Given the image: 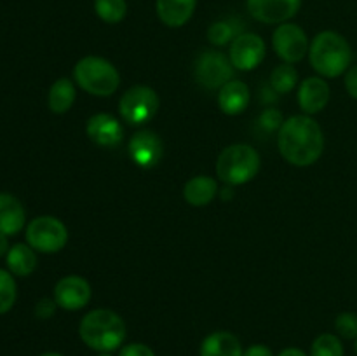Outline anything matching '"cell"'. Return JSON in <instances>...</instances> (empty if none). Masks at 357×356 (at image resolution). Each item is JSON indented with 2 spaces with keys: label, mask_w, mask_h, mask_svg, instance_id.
Masks as SVG:
<instances>
[{
  "label": "cell",
  "mask_w": 357,
  "mask_h": 356,
  "mask_svg": "<svg viewBox=\"0 0 357 356\" xmlns=\"http://www.w3.org/2000/svg\"><path fill=\"white\" fill-rule=\"evenodd\" d=\"M281 156L293 166H310L324 150V135L321 126L309 115H293L282 122L278 135Z\"/></svg>",
  "instance_id": "obj_1"
},
{
  "label": "cell",
  "mask_w": 357,
  "mask_h": 356,
  "mask_svg": "<svg viewBox=\"0 0 357 356\" xmlns=\"http://www.w3.org/2000/svg\"><path fill=\"white\" fill-rule=\"evenodd\" d=\"M312 68L326 79H335L345 73L352 61L351 44L344 35L333 30H324L314 37L309 47Z\"/></svg>",
  "instance_id": "obj_2"
},
{
  "label": "cell",
  "mask_w": 357,
  "mask_h": 356,
  "mask_svg": "<svg viewBox=\"0 0 357 356\" xmlns=\"http://www.w3.org/2000/svg\"><path fill=\"white\" fill-rule=\"evenodd\" d=\"M79 335L87 348L98 353H112L126 339V323L115 311L94 309L82 318Z\"/></svg>",
  "instance_id": "obj_3"
},
{
  "label": "cell",
  "mask_w": 357,
  "mask_h": 356,
  "mask_svg": "<svg viewBox=\"0 0 357 356\" xmlns=\"http://www.w3.org/2000/svg\"><path fill=\"white\" fill-rule=\"evenodd\" d=\"M260 171V156L244 143H236L223 150L216 161V175L227 185H244Z\"/></svg>",
  "instance_id": "obj_4"
},
{
  "label": "cell",
  "mask_w": 357,
  "mask_h": 356,
  "mask_svg": "<svg viewBox=\"0 0 357 356\" xmlns=\"http://www.w3.org/2000/svg\"><path fill=\"white\" fill-rule=\"evenodd\" d=\"M73 77L86 93L101 98L114 94L121 84L117 68L110 61L98 56H86L79 59L73 68Z\"/></svg>",
  "instance_id": "obj_5"
},
{
  "label": "cell",
  "mask_w": 357,
  "mask_h": 356,
  "mask_svg": "<svg viewBox=\"0 0 357 356\" xmlns=\"http://www.w3.org/2000/svg\"><path fill=\"white\" fill-rule=\"evenodd\" d=\"M26 241L35 251L58 253L68 241V230L56 216H37L28 223Z\"/></svg>",
  "instance_id": "obj_6"
},
{
  "label": "cell",
  "mask_w": 357,
  "mask_h": 356,
  "mask_svg": "<svg viewBox=\"0 0 357 356\" xmlns=\"http://www.w3.org/2000/svg\"><path fill=\"white\" fill-rule=\"evenodd\" d=\"M159 110V96L149 86H135L122 94L119 101L121 117L131 126H143L155 117Z\"/></svg>",
  "instance_id": "obj_7"
},
{
  "label": "cell",
  "mask_w": 357,
  "mask_h": 356,
  "mask_svg": "<svg viewBox=\"0 0 357 356\" xmlns=\"http://www.w3.org/2000/svg\"><path fill=\"white\" fill-rule=\"evenodd\" d=\"M195 79L206 89H220L232 80L234 65L229 56L220 51H204L195 59Z\"/></svg>",
  "instance_id": "obj_8"
},
{
  "label": "cell",
  "mask_w": 357,
  "mask_h": 356,
  "mask_svg": "<svg viewBox=\"0 0 357 356\" xmlns=\"http://www.w3.org/2000/svg\"><path fill=\"white\" fill-rule=\"evenodd\" d=\"M272 45H274L275 54L289 65L302 61L310 47L305 30L289 21L275 28L272 34Z\"/></svg>",
  "instance_id": "obj_9"
},
{
  "label": "cell",
  "mask_w": 357,
  "mask_h": 356,
  "mask_svg": "<svg viewBox=\"0 0 357 356\" xmlns=\"http://www.w3.org/2000/svg\"><path fill=\"white\" fill-rule=\"evenodd\" d=\"M229 58L234 68L243 70V72L255 70L265 58L264 38L253 31H243L230 42Z\"/></svg>",
  "instance_id": "obj_10"
},
{
  "label": "cell",
  "mask_w": 357,
  "mask_h": 356,
  "mask_svg": "<svg viewBox=\"0 0 357 356\" xmlns=\"http://www.w3.org/2000/svg\"><path fill=\"white\" fill-rule=\"evenodd\" d=\"M128 150L132 163L143 170L155 168L164 156L162 140L157 133L150 131V129H142V131L135 133L132 138L129 140Z\"/></svg>",
  "instance_id": "obj_11"
},
{
  "label": "cell",
  "mask_w": 357,
  "mask_h": 356,
  "mask_svg": "<svg viewBox=\"0 0 357 356\" xmlns=\"http://www.w3.org/2000/svg\"><path fill=\"white\" fill-rule=\"evenodd\" d=\"M248 13L264 24H282L296 16L302 0H246Z\"/></svg>",
  "instance_id": "obj_12"
},
{
  "label": "cell",
  "mask_w": 357,
  "mask_h": 356,
  "mask_svg": "<svg viewBox=\"0 0 357 356\" xmlns=\"http://www.w3.org/2000/svg\"><path fill=\"white\" fill-rule=\"evenodd\" d=\"M54 300L65 311L82 309L91 300V285L82 276H65L56 283Z\"/></svg>",
  "instance_id": "obj_13"
},
{
  "label": "cell",
  "mask_w": 357,
  "mask_h": 356,
  "mask_svg": "<svg viewBox=\"0 0 357 356\" xmlns=\"http://www.w3.org/2000/svg\"><path fill=\"white\" fill-rule=\"evenodd\" d=\"M87 136L100 147H117L124 138L122 124L110 114H96L87 121Z\"/></svg>",
  "instance_id": "obj_14"
},
{
  "label": "cell",
  "mask_w": 357,
  "mask_h": 356,
  "mask_svg": "<svg viewBox=\"0 0 357 356\" xmlns=\"http://www.w3.org/2000/svg\"><path fill=\"white\" fill-rule=\"evenodd\" d=\"M330 101V86L321 77H309L300 84L298 103L305 114H319Z\"/></svg>",
  "instance_id": "obj_15"
},
{
  "label": "cell",
  "mask_w": 357,
  "mask_h": 356,
  "mask_svg": "<svg viewBox=\"0 0 357 356\" xmlns=\"http://www.w3.org/2000/svg\"><path fill=\"white\" fill-rule=\"evenodd\" d=\"M197 0H155V10L162 24L180 28L194 16Z\"/></svg>",
  "instance_id": "obj_16"
},
{
  "label": "cell",
  "mask_w": 357,
  "mask_h": 356,
  "mask_svg": "<svg viewBox=\"0 0 357 356\" xmlns=\"http://www.w3.org/2000/svg\"><path fill=\"white\" fill-rule=\"evenodd\" d=\"M250 105V87L243 80H229L220 87L218 107L227 115H239Z\"/></svg>",
  "instance_id": "obj_17"
},
{
  "label": "cell",
  "mask_w": 357,
  "mask_h": 356,
  "mask_svg": "<svg viewBox=\"0 0 357 356\" xmlns=\"http://www.w3.org/2000/svg\"><path fill=\"white\" fill-rule=\"evenodd\" d=\"M24 208L20 202V199H16L10 194H0V234H6V236H14V234L20 232L24 225Z\"/></svg>",
  "instance_id": "obj_18"
},
{
  "label": "cell",
  "mask_w": 357,
  "mask_h": 356,
  "mask_svg": "<svg viewBox=\"0 0 357 356\" xmlns=\"http://www.w3.org/2000/svg\"><path fill=\"white\" fill-rule=\"evenodd\" d=\"M241 341L230 332H213L202 341L201 356H243Z\"/></svg>",
  "instance_id": "obj_19"
},
{
  "label": "cell",
  "mask_w": 357,
  "mask_h": 356,
  "mask_svg": "<svg viewBox=\"0 0 357 356\" xmlns=\"http://www.w3.org/2000/svg\"><path fill=\"white\" fill-rule=\"evenodd\" d=\"M216 194H218V181L211 177H206V175L190 178L183 188L185 201L192 206H197V208L209 205Z\"/></svg>",
  "instance_id": "obj_20"
},
{
  "label": "cell",
  "mask_w": 357,
  "mask_h": 356,
  "mask_svg": "<svg viewBox=\"0 0 357 356\" xmlns=\"http://www.w3.org/2000/svg\"><path fill=\"white\" fill-rule=\"evenodd\" d=\"M7 267L16 276H30L37 267V255L30 244L17 243L7 253Z\"/></svg>",
  "instance_id": "obj_21"
},
{
  "label": "cell",
  "mask_w": 357,
  "mask_h": 356,
  "mask_svg": "<svg viewBox=\"0 0 357 356\" xmlns=\"http://www.w3.org/2000/svg\"><path fill=\"white\" fill-rule=\"evenodd\" d=\"M73 101H75V86L70 79L56 80L49 89V108L54 114H65L72 108Z\"/></svg>",
  "instance_id": "obj_22"
},
{
  "label": "cell",
  "mask_w": 357,
  "mask_h": 356,
  "mask_svg": "<svg viewBox=\"0 0 357 356\" xmlns=\"http://www.w3.org/2000/svg\"><path fill=\"white\" fill-rule=\"evenodd\" d=\"M94 13L105 23L117 24L128 14V2L126 0H94Z\"/></svg>",
  "instance_id": "obj_23"
},
{
  "label": "cell",
  "mask_w": 357,
  "mask_h": 356,
  "mask_svg": "<svg viewBox=\"0 0 357 356\" xmlns=\"http://www.w3.org/2000/svg\"><path fill=\"white\" fill-rule=\"evenodd\" d=\"M298 82V72L289 63L275 66L271 73V86L275 93L286 94L293 89Z\"/></svg>",
  "instance_id": "obj_24"
},
{
  "label": "cell",
  "mask_w": 357,
  "mask_h": 356,
  "mask_svg": "<svg viewBox=\"0 0 357 356\" xmlns=\"http://www.w3.org/2000/svg\"><path fill=\"white\" fill-rule=\"evenodd\" d=\"M310 356H345L344 342L335 334H321L310 346Z\"/></svg>",
  "instance_id": "obj_25"
},
{
  "label": "cell",
  "mask_w": 357,
  "mask_h": 356,
  "mask_svg": "<svg viewBox=\"0 0 357 356\" xmlns=\"http://www.w3.org/2000/svg\"><path fill=\"white\" fill-rule=\"evenodd\" d=\"M237 35L239 34L236 31L234 24L225 20L215 21V23H211V27L208 28L209 42H211L213 45H220V47H222V45L230 44Z\"/></svg>",
  "instance_id": "obj_26"
},
{
  "label": "cell",
  "mask_w": 357,
  "mask_h": 356,
  "mask_svg": "<svg viewBox=\"0 0 357 356\" xmlns=\"http://www.w3.org/2000/svg\"><path fill=\"white\" fill-rule=\"evenodd\" d=\"M16 302V281L10 272L0 269V314L7 313Z\"/></svg>",
  "instance_id": "obj_27"
},
{
  "label": "cell",
  "mask_w": 357,
  "mask_h": 356,
  "mask_svg": "<svg viewBox=\"0 0 357 356\" xmlns=\"http://www.w3.org/2000/svg\"><path fill=\"white\" fill-rule=\"evenodd\" d=\"M335 330L340 339H347V341H356L357 339V314L345 311L340 313L335 320Z\"/></svg>",
  "instance_id": "obj_28"
},
{
  "label": "cell",
  "mask_w": 357,
  "mask_h": 356,
  "mask_svg": "<svg viewBox=\"0 0 357 356\" xmlns=\"http://www.w3.org/2000/svg\"><path fill=\"white\" fill-rule=\"evenodd\" d=\"M282 115L281 112H278L275 108H268L264 114L260 115V124L261 128L267 129V131H275V129H281L282 126Z\"/></svg>",
  "instance_id": "obj_29"
},
{
  "label": "cell",
  "mask_w": 357,
  "mask_h": 356,
  "mask_svg": "<svg viewBox=\"0 0 357 356\" xmlns=\"http://www.w3.org/2000/svg\"><path fill=\"white\" fill-rule=\"evenodd\" d=\"M119 356H155V353L152 351V348L142 344V342H131V344H126L124 348H121Z\"/></svg>",
  "instance_id": "obj_30"
},
{
  "label": "cell",
  "mask_w": 357,
  "mask_h": 356,
  "mask_svg": "<svg viewBox=\"0 0 357 356\" xmlns=\"http://www.w3.org/2000/svg\"><path fill=\"white\" fill-rule=\"evenodd\" d=\"M56 306H58V304H56L54 299H47V297H45V299H40L37 306H35V316H37L38 320H49V318L54 314Z\"/></svg>",
  "instance_id": "obj_31"
},
{
  "label": "cell",
  "mask_w": 357,
  "mask_h": 356,
  "mask_svg": "<svg viewBox=\"0 0 357 356\" xmlns=\"http://www.w3.org/2000/svg\"><path fill=\"white\" fill-rule=\"evenodd\" d=\"M345 89L354 100H357V65L345 72Z\"/></svg>",
  "instance_id": "obj_32"
},
{
  "label": "cell",
  "mask_w": 357,
  "mask_h": 356,
  "mask_svg": "<svg viewBox=\"0 0 357 356\" xmlns=\"http://www.w3.org/2000/svg\"><path fill=\"white\" fill-rule=\"evenodd\" d=\"M243 356H274L272 349L265 344H253L248 349H244Z\"/></svg>",
  "instance_id": "obj_33"
},
{
  "label": "cell",
  "mask_w": 357,
  "mask_h": 356,
  "mask_svg": "<svg viewBox=\"0 0 357 356\" xmlns=\"http://www.w3.org/2000/svg\"><path fill=\"white\" fill-rule=\"evenodd\" d=\"M278 356H307V355L298 348H286V349H282Z\"/></svg>",
  "instance_id": "obj_34"
},
{
  "label": "cell",
  "mask_w": 357,
  "mask_h": 356,
  "mask_svg": "<svg viewBox=\"0 0 357 356\" xmlns=\"http://www.w3.org/2000/svg\"><path fill=\"white\" fill-rule=\"evenodd\" d=\"M9 241H7V236L6 234H0V257H3V255L9 253Z\"/></svg>",
  "instance_id": "obj_35"
},
{
  "label": "cell",
  "mask_w": 357,
  "mask_h": 356,
  "mask_svg": "<svg viewBox=\"0 0 357 356\" xmlns=\"http://www.w3.org/2000/svg\"><path fill=\"white\" fill-rule=\"evenodd\" d=\"M40 356H63V355H59V353H44V355Z\"/></svg>",
  "instance_id": "obj_36"
},
{
  "label": "cell",
  "mask_w": 357,
  "mask_h": 356,
  "mask_svg": "<svg viewBox=\"0 0 357 356\" xmlns=\"http://www.w3.org/2000/svg\"><path fill=\"white\" fill-rule=\"evenodd\" d=\"M98 356H112V355H110V353H100Z\"/></svg>",
  "instance_id": "obj_37"
},
{
  "label": "cell",
  "mask_w": 357,
  "mask_h": 356,
  "mask_svg": "<svg viewBox=\"0 0 357 356\" xmlns=\"http://www.w3.org/2000/svg\"><path fill=\"white\" fill-rule=\"evenodd\" d=\"M354 349H356V355H357V339L354 341Z\"/></svg>",
  "instance_id": "obj_38"
}]
</instances>
